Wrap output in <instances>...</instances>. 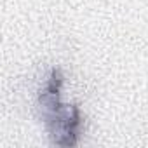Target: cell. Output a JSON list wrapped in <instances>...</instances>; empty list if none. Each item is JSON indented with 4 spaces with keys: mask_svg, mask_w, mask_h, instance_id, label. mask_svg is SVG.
<instances>
[{
    "mask_svg": "<svg viewBox=\"0 0 148 148\" xmlns=\"http://www.w3.org/2000/svg\"><path fill=\"white\" fill-rule=\"evenodd\" d=\"M61 75L52 71L44 89L40 91V106L45 124L56 145H75L80 132V117L75 106L66 105L61 99Z\"/></svg>",
    "mask_w": 148,
    "mask_h": 148,
    "instance_id": "1",
    "label": "cell"
}]
</instances>
